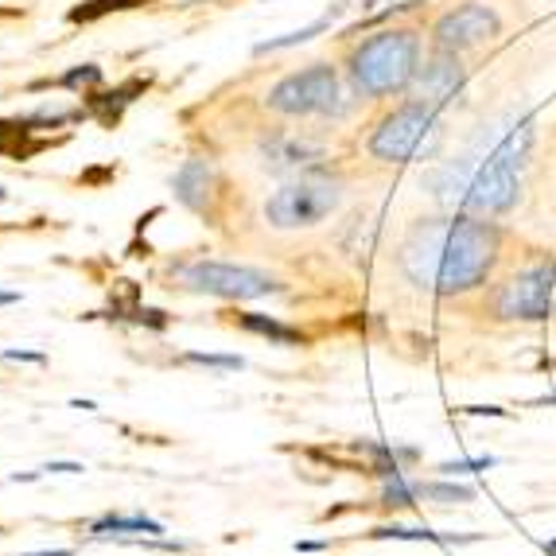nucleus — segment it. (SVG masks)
<instances>
[{"mask_svg":"<svg viewBox=\"0 0 556 556\" xmlns=\"http://www.w3.org/2000/svg\"><path fill=\"white\" fill-rule=\"evenodd\" d=\"M269 105L285 117H312V113H331L339 105V75L334 66L316 63L307 71L280 78L269 90Z\"/></svg>","mask_w":556,"mask_h":556,"instance_id":"obj_8","label":"nucleus"},{"mask_svg":"<svg viewBox=\"0 0 556 556\" xmlns=\"http://www.w3.org/2000/svg\"><path fill=\"white\" fill-rule=\"evenodd\" d=\"M420 498L432 502H471V486H455V482H420Z\"/></svg>","mask_w":556,"mask_h":556,"instance_id":"obj_14","label":"nucleus"},{"mask_svg":"<svg viewBox=\"0 0 556 556\" xmlns=\"http://www.w3.org/2000/svg\"><path fill=\"white\" fill-rule=\"evenodd\" d=\"M464 83H467V75H464V66H459V55H452V51H437L432 59L420 63V71H417V78H413V86H408V93H413L417 102L432 105V110H444L455 93L464 90Z\"/></svg>","mask_w":556,"mask_h":556,"instance_id":"obj_10","label":"nucleus"},{"mask_svg":"<svg viewBox=\"0 0 556 556\" xmlns=\"http://www.w3.org/2000/svg\"><path fill=\"white\" fill-rule=\"evenodd\" d=\"M420 71V43L413 31H378L351 55V83L366 98H390L413 86Z\"/></svg>","mask_w":556,"mask_h":556,"instance_id":"obj_3","label":"nucleus"},{"mask_svg":"<svg viewBox=\"0 0 556 556\" xmlns=\"http://www.w3.org/2000/svg\"><path fill=\"white\" fill-rule=\"evenodd\" d=\"M129 4H140V0H93L90 9L71 12V20H93V16H105L110 9H129Z\"/></svg>","mask_w":556,"mask_h":556,"instance_id":"obj_16","label":"nucleus"},{"mask_svg":"<svg viewBox=\"0 0 556 556\" xmlns=\"http://www.w3.org/2000/svg\"><path fill=\"white\" fill-rule=\"evenodd\" d=\"M556 307V261L541 257L529 261L521 269L494 288L491 312L494 319H510V324H538L548 319Z\"/></svg>","mask_w":556,"mask_h":556,"instance_id":"obj_5","label":"nucleus"},{"mask_svg":"<svg viewBox=\"0 0 556 556\" xmlns=\"http://www.w3.org/2000/svg\"><path fill=\"white\" fill-rule=\"evenodd\" d=\"M71 408H83V413H93V408H98V405H93V401H83V397H75V401H71Z\"/></svg>","mask_w":556,"mask_h":556,"instance_id":"obj_23","label":"nucleus"},{"mask_svg":"<svg viewBox=\"0 0 556 556\" xmlns=\"http://www.w3.org/2000/svg\"><path fill=\"white\" fill-rule=\"evenodd\" d=\"M529 149H533V125L529 117H521L486 152H475V156L444 167L437 176V199L447 211L479 214V218H498V214L514 211Z\"/></svg>","mask_w":556,"mask_h":556,"instance_id":"obj_2","label":"nucleus"},{"mask_svg":"<svg viewBox=\"0 0 556 556\" xmlns=\"http://www.w3.org/2000/svg\"><path fill=\"white\" fill-rule=\"evenodd\" d=\"M343 203V184L327 172H300L265 199V223L273 230H312Z\"/></svg>","mask_w":556,"mask_h":556,"instance_id":"obj_4","label":"nucleus"},{"mask_svg":"<svg viewBox=\"0 0 556 556\" xmlns=\"http://www.w3.org/2000/svg\"><path fill=\"white\" fill-rule=\"evenodd\" d=\"M83 83H98V66H86V71H75V75L63 78V86H83Z\"/></svg>","mask_w":556,"mask_h":556,"instance_id":"obj_18","label":"nucleus"},{"mask_svg":"<svg viewBox=\"0 0 556 556\" xmlns=\"http://www.w3.org/2000/svg\"><path fill=\"white\" fill-rule=\"evenodd\" d=\"M437 125H440V110L417 102V98H408L405 105H397V110L386 113V117L374 125L366 149H370V156L381 160V164H408V160H417L420 152L432 144Z\"/></svg>","mask_w":556,"mask_h":556,"instance_id":"obj_6","label":"nucleus"},{"mask_svg":"<svg viewBox=\"0 0 556 556\" xmlns=\"http://www.w3.org/2000/svg\"><path fill=\"white\" fill-rule=\"evenodd\" d=\"M9 304H20V292H0V307H9Z\"/></svg>","mask_w":556,"mask_h":556,"instance_id":"obj_22","label":"nucleus"},{"mask_svg":"<svg viewBox=\"0 0 556 556\" xmlns=\"http://www.w3.org/2000/svg\"><path fill=\"white\" fill-rule=\"evenodd\" d=\"M191 292H206V296L218 300H261L280 292V280L265 269H253V265H226V261H195V265H184L179 269Z\"/></svg>","mask_w":556,"mask_h":556,"instance_id":"obj_7","label":"nucleus"},{"mask_svg":"<svg viewBox=\"0 0 556 556\" xmlns=\"http://www.w3.org/2000/svg\"><path fill=\"white\" fill-rule=\"evenodd\" d=\"M93 538H117V533H164V526L152 518H144V514H132V518H121V514H105V518H98L90 526Z\"/></svg>","mask_w":556,"mask_h":556,"instance_id":"obj_12","label":"nucleus"},{"mask_svg":"<svg viewBox=\"0 0 556 556\" xmlns=\"http://www.w3.org/2000/svg\"><path fill=\"white\" fill-rule=\"evenodd\" d=\"M43 471H55V475H83L86 467H83V464H47Z\"/></svg>","mask_w":556,"mask_h":556,"instance_id":"obj_20","label":"nucleus"},{"mask_svg":"<svg viewBox=\"0 0 556 556\" xmlns=\"http://www.w3.org/2000/svg\"><path fill=\"white\" fill-rule=\"evenodd\" d=\"M238 324L245 327V331H253V334H265V339H273V343H280V346H296V343H304V334H300L296 327H285L280 319H273V316H257V312H241Z\"/></svg>","mask_w":556,"mask_h":556,"instance_id":"obj_13","label":"nucleus"},{"mask_svg":"<svg viewBox=\"0 0 556 556\" xmlns=\"http://www.w3.org/2000/svg\"><path fill=\"white\" fill-rule=\"evenodd\" d=\"M187 362H195V366H211V370H241L245 362L238 354H203V351H191Z\"/></svg>","mask_w":556,"mask_h":556,"instance_id":"obj_15","label":"nucleus"},{"mask_svg":"<svg viewBox=\"0 0 556 556\" xmlns=\"http://www.w3.org/2000/svg\"><path fill=\"white\" fill-rule=\"evenodd\" d=\"M502 31L498 12H491L486 4H459L455 12H447L437 24V51H471V47L491 43Z\"/></svg>","mask_w":556,"mask_h":556,"instance_id":"obj_9","label":"nucleus"},{"mask_svg":"<svg viewBox=\"0 0 556 556\" xmlns=\"http://www.w3.org/2000/svg\"><path fill=\"white\" fill-rule=\"evenodd\" d=\"M214 187H218V172L206 160H187L176 172V199L199 214H206V206H211Z\"/></svg>","mask_w":556,"mask_h":556,"instance_id":"obj_11","label":"nucleus"},{"mask_svg":"<svg viewBox=\"0 0 556 556\" xmlns=\"http://www.w3.org/2000/svg\"><path fill=\"white\" fill-rule=\"evenodd\" d=\"M0 199H4V191H0Z\"/></svg>","mask_w":556,"mask_h":556,"instance_id":"obj_24","label":"nucleus"},{"mask_svg":"<svg viewBox=\"0 0 556 556\" xmlns=\"http://www.w3.org/2000/svg\"><path fill=\"white\" fill-rule=\"evenodd\" d=\"M0 358H12V362H36V366H43V354H39V351H4V354H0Z\"/></svg>","mask_w":556,"mask_h":556,"instance_id":"obj_19","label":"nucleus"},{"mask_svg":"<svg viewBox=\"0 0 556 556\" xmlns=\"http://www.w3.org/2000/svg\"><path fill=\"white\" fill-rule=\"evenodd\" d=\"M20 556H71V548H39V553H20Z\"/></svg>","mask_w":556,"mask_h":556,"instance_id":"obj_21","label":"nucleus"},{"mask_svg":"<svg viewBox=\"0 0 556 556\" xmlns=\"http://www.w3.org/2000/svg\"><path fill=\"white\" fill-rule=\"evenodd\" d=\"M502 261V230L491 218L464 211L432 214L408 226L397 245V269L408 285L432 296H467L494 277Z\"/></svg>","mask_w":556,"mask_h":556,"instance_id":"obj_1","label":"nucleus"},{"mask_svg":"<svg viewBox=\"0 0 556 556\" xmlns=\"http://www.w3.org/2000/svg\"><path fill=\"white\" fill-rule=\"evenodd\" d=\"M498 459L494 455H479V459H467V464H444L440 467V475H467V471H486V467H494Z\"/></svg>","mask_w":556,"mask_h":556,"instance_id":"obj_17","label":"nucleus"}]
</instances>
